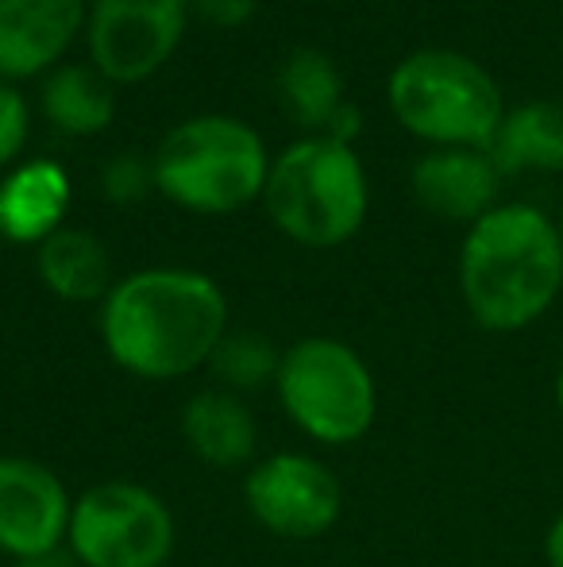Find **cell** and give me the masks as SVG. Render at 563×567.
<instances>
[{"label": "cell", "mask_w": 563, "mask_h": 567, "mask_svg": "<svg viewBox=\"0 0 563 567\" xmlns=\"http://www.w3.org/2000/svg\"><path fill=\"white\" fill-rule=\"evenodd\" d=\"M563 290L556 220L533 205H498L475 220L459 247V293L487 332L536 324Z\"/></svg>", "instance_id": "obj_2"}, {"label": "cell", "mask_w": 563, "mask_h": 567, "mask_svg": "<svg viewBox=\"0 0 563 567\" xmlns=\"http://www.w3.org/2000/svg\"><path fill=\"white\" fill-rule=\"evenodd\" d=\"M39 278L62 301H97L116 286L105 244L85 228H59L39 244Z\"/></svg>", "instance_id": "obj_16"}, {"label": "cell", "mask_w": 563, "mask_h": 567, "mask_svg": "<svg viewBox=\"0 0 563 567\" xmlns=\"http://www.w3.org/2000/svg\"><path fill=\"white\" fill-rule=\"evenodd\" d=\"M279 363H282V355L274 351V343L256 329L225 332V340L217 343V351H212V359H209L212 374H217L232 394L236 390L248 394V390H259V386H267V382H274Z\"/></svg>", "instance_id": "obj_19"}, {"label": "cell", "mask_w": 563, "mask_h": 567, "mask_svg": "<svg viewBox=\"0 0 563 567\" xmlns=\"http://www.w3.org/2000/svg\"><path fill=\"white\" fill-rule=\"evenodd\" d=\"M552 394H556V410L563 413V363H560V371H556V386H552Z\"/></svg>", "instance_id": "obj_25"}, {"label": "cell", "mask_w": 563, "mask_h": 567, "mask_svg": "<svg viewBox=\"0 0 563 567\" xmlns=\"http://www.w3.org/2000/svg\"><path fill=\"white\" fill-rule=\"evenodd\" d=\"M181 436L201 463L220 471L243 467L256 455L259 425L240 394L232 390H201L181 410Z\"/></svg>", "instance_id": "obj_14"}, {"label": "cell", "mask_w": 563, "mask_h": 567, "mask_svg": "<svg viewBox=\"0 0 563 567\" xmlns=\"http://www.w3.org/2000/svg\"><path fill=\"white\" fill-rule=\"evenodd\" d=\"M544 560H549V567H563V509L552 517L549 533H544Z\"/></svg>", "instance_id": "obj_23"}, {"label": "cell", "mask_w": 563, "mask_h": 567, "mask_svg": "<svg viewBox=\"0 0 563 567\" xmlns=\"http://www.w3.org/2000/svg\"><path fill=\"white\" fill-rule=\"evenodd\" d=\"M228 332V301L197 270H136L108 290L101 306V340L121 371L170 382L209 367Z\"/></svg>", "instance_id": "obj_1"}, {"label": "cell", "mask_w": 563, "mask_h": 567, "mask_svg": "<svg viewBox=\"0 0 563 567\" xmlns=\"http://www.w3.org/2000/svg\"><path fill=\"white\" fill-rule=\"evenodd\" d=\"M279 97L285 105V113L298 120L301 127H313L324 135V127L332 124V116L347 105L344 101V85L340 74L332 66L329 54L321 51H293L279 70Z\"/></svg>", "instance_id": "obj_18"}, {"label": "cell", "mask_w": 563, "mask_h": 567, "mask_svg": "<svg viewBox=\"0 0 563 567\" xmlns=\"http://www.w3.org/2000/svg\"><path fill=\"white\" fill-rule=\"evenodd\" d=\"M66 209L70 178L51 158H35L0 182V236L12 244H43L62 228Z\"/></svg>", "instance_id": "obj_13"}, {"label": "cell", "mask_w": 563, "mask_h": 567, "mask_svg": "<svg viewBox=\"0 0 563 567\" xmlns=\"http://www.w3.org/2000/svg\"><path fill=\"white\" fill-rule=\"evenodd\" d=\"M487 155L502 178L525 171H563V105L529 101V105L505 109Z\"/></svg>", "instance_id": "obj_15"}, {"label": "cell", "mask_w": 563, "mask_h": 567, "mask_svg": "<svg viewBox=\"0 0 563 567\" xmlns=\"http://www.w3.org/2000/svg\"><path fill=\"white\" fill-rule=\"evenodd\" d=\"M155 186L189 213H236L267 189L263 140L243 120L194 116L170 127L155 151Z\"/></svg>", "instance_id": "obj_4"}, {"label": "cell", "mask_w": 563, "mask_h": 567, "mask_svg": "<svg viewBox=\"0 0 563 567\" xmlns=\"http://www.w3.org/2000/svg\"><path fill=\"white\" fill-rule=\"evenodd\" d=\"M556 231H560V247H563V209H560V217H556Z\"/></svg>", "instance_id": "obj_26"}, {"label": "cell", "mask_w": 563, "mask_h": 567, "mask_svg": "<svg viewBox=\"0 0 563 567\" xmlns=\"http://www.w3.org/2000/svg\"><path fill=\"white\" fill-rule=\"evenodd\" d=\"M256 8H259V0H197V12L225 31L243 28V23L256 16Z\"/></svg>", "instance_id": "obj_22"}, {"label": "cell", "mask_w": 563, "mask_h": 567, "mask_svg": "<svg viewBox=\"0 0 563 567\" xmlns=\"http://www.w3.org/2000/svg\"><path fill=\"white\" fill-rule=\"evenodd\" d=\"M43 109L66 135H97L116 116V85L97 66H62L46 78Z\"/></svg>", "instance_id": "obj_17"}, {"label": "cell", "mask_w": 563, "mask_h": 567, "mask_svg": "<svg viewBox=\"0 0 563 567\" xmlns=\"http://www.w3.org/2000/svg\"><path fill=\"white\" fill-rule=\"evenodd\" d=\"M263 202L293 244L336 247L367 220V174L347 143L313 135L274 158Z\"/></svg>", "instance_id": "obj_3"}, {"label": "cell", "mask_w": 563, "mask_h": 567, "mask_svg": "<svg viewBox=\"0 0 563 567\" xmlns=\"http://www.w3.org/2000/svg\"><path fill=\"white\" fill-rule=\"evenodd\" d=\"M243 502L251 517L274 537L313 540L340 522L344 486L329 471V463L305 452H279L248 471Z\"/></svg>", "instance_id": "obj_8"}, {"label": "cell", "mask_w": 563, "mask_h": 567, "mask_svg": "<svg viewBox=\"0 0 563 567\" xmlns=\"http://www.w3.org/2000/svg\"><path fill=\"white\" fill-rule=\"evenodd\" d=\"M23 140H28V105L15 85L0 82V166L20 155Z\"/></svg>", "instance_id": "obj_20"}, {"label": "cell", "mask_w": 563, "mask_h": 567, "mask_svg": "<svg viewBox=\"0 0 563 567\" xmlns=\"http://www.w3.org/2000/svg\"><path fill=\"white\" fill-rule=\"evenodd\" d=\"M82 23L85 0H0V82L54 66Z\"/></svg>", "instance_id": "obj_11"}, {"label": "cell", "mask_w": 563, "mask_h": 567, "mask_svg": "<svg viewBox=\"0 0 563 567\" xmlns=\"http://www.w3.org/2000/svg\"><path fill=\"white\" fill-rule=\"evenodd\" d=\"M155 182V174L132 155H121L105 166V194L108 202H121V205H132L147 194V186Z\"/></svg>", "instance_id": "obj_21"}, {"label": "cell", "mask_w": 563, "mask_h": 567, "mask_svg": "<svg viewBox=\"0 0 563 567\" xmlns=\"http://www.w3.org/2000/svg\"><path fill=\"white\" fill-rule=\"evenodd\" d=\"M274 390L285 417L305 436L332 449L371 433L378 413L375 374L355 348L332 337H305L282 351Z\"/></svg>", "instance_id": "obj_6"}, {"label": "cell", "mask_w": 563, "mask_h": 567, "mask_svg": "<svg viewBox=\"0 0 563 567\" xmlns=\"http://www.w3.org/2000/svg\"><path fill=\"white\" fill-rule=\"evenodd\" d=\"M74 498L46 463L0 455V553L12 560L43 556L70 537Z\"/></svg>", "instance_id": "obj_10"}, {"label": "cell", "mask_w": 563, "mask_h": 567, "mask_svg": "<svg viewBox=\"0 0 563 567\" xmlns=\"http://www.w3.org/2000/svg\"><path fill=\"white\" fill-rule=\"evenodd\" d=\"M390 113L417 140L487 151L505 116L498 82L475 59L444 47L409 54L386 85Z\"/></svg>", "instance_id": "obj_5"}, {"label": "cell", "mask_w": 563, "mask_h": 567, "mask_svg": "<svg viewBox=\"0 0 563 567\" xmlns=\"http://www.w3.org/2000/svg\"><path fill=\"white\" fill-rule=\"evenodd\" d=\"M502 174L490 163L487 151L471 147H440L417 158L414 166V197L432 217L475 225L490 209H498Z\"/></svg>", "instance_id": "obj_12"}, {"label": "cell", "mask_w": 563, "mask_h": 567, "mask_svg": "<svg viewBox=\"0 0 563 567\" xmlns=\"http://www.w3.org/2000/svg\"><path fill=\"white\" fill-rule=\"evenodd\" d=\"M12 567H82L77 556L70 548H54V553H43V556H28V560H12Z\"/></svg>", "instance_id": "obj_24"}, {"label": "cell", "mask_w": 563, "mask_h": 567, "mask_svg": "<svg viewBox=\"0 0 563 567\" xmlns=\"http://www.w3.org/2000/svg\"><path fill=\"white\" fill-rule=\"evenodd\" d=\"M181 31H186V0H93V66L113 85H136L178 51Z\"/></svg>", "instance_id": "obj_9"}, {"label": "cell", "mask_w": 563, "mask_h": 567, "mask_svg": "<svg viewBox=\"0 0 563 567\" xmlns=\"http://www.w3.org/2000/svg\"><path fill=\"white\" fill-rule=\"evenodd\" d=\"M66 545L82 567H163L174 553V514L139 483H97L74 498Z\"/></svg>", "instance_id": "obj_7"}]
</instances>
